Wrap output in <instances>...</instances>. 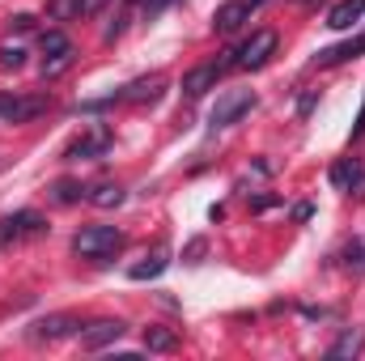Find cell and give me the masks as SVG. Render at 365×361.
<instances>
[{"mask_svg":"<svg viewBox=\"0 0 365 361\" xmlns=\"http://www.w3.org/2000/svg\"><path fill=\"white\" fill-rule=\"evenodd\" d=\"M276 56V30H255L242 47H234L221 64L225 68H264L268 60Z\"/></svg>","mask_w":365,"mask_h":361,"instance_id":"obj_1","label":"cell"},{"mask_svg":"<svg viewBox=\"0 0 365 361\" xmlns=\"http://www.w3.org/2000/svg\"><path fill=\"white\" fill-rule=\"evenodd\" d=\"M119 247H123V230H115V225H90L73 238V251L86 260H110Z\"/></svg>","mask_w":365,"mask_h":361,"instance_id":"obj_2","label":"cell"},{"mask_svg":"<svg viewBox=\"0 0 365 361\" xmlns=\"http://www.w3.org/2000/svg\"><path fill=\"white\" fill-rule=\"evenodd\" d=\"M47 93H30V98H17V93H0V119L4 123H30L47 111Z\"/></svg>","mask_w":365,"mask_h":361,"instance_id":"obj_3","label":"cell"},{"mask_svg":"<svg viewBox=\"0 0 365 361\" xmlns=\"http://www.w3.org/2000/svg\"><path fill=\"white\" fill-rule=\"evenodd\" d=\"M251 106H255V93H251V90H230V93H221V98H217V106H212L208 123H212V128H230V123H238Z\"/></svg>","mask_w":365,"mask_h":361,"instance_id":"obj_4","label":"cell"},{"mask_svg":"<svg viewBox=\"0 0 365 361\" xmlns=\"http://www.w3.org/2000/svg\"><path fill=\"white\" fill-rule=\"evenodd\" d=\"M47 225H43V217L38 213H13V217H0V251L4 247H13V243H21V238H38Z\"/></svg>","mask_w":365,"mask_h":361,"instance_id":"obj_5","label":"cell"},{"mask_svg":"<svg viewBox=\"0 0 365 361\" xmlns=\"http://www.w3.org/2000/svg\"><path fill=\"white\" fill-rule=\"evenodd\" d=\"M259 4H264V0H225V4L212 13V26H217L221 34H234L242 21H251V13H255Z\"/></svg>","mask_w":365,"mask_h":361,"instance_id":"obj_6","label":"cell"},{"mask_svg":"<svg viewBox=\"0 0 365 361\" xmlns=\"http://www.w3.org/2000/svg\"><path fill=\"white\" fill-rule=\"evenodd\" d=\"M106 149H110V128H102V123H98V128H90V132L81 136V141H73V145L64 149V162H81V158H102Z\"/></svg>","mask_w":365,"mask_h":361,"instance_id":"obj_7","label":"cell"},{"mask_svg":"<svg viewBox=\"0 0 365 361\" xmlns=\"http://www.w3.org/2000/svg\"><path fill=\"white\" fill-rule=\"evenodd\" d=\"M123 332H128V327H123L119 319H98V323H90V327H81V349H86V353L110 349Z\"/></svg>","mask_w":365,"mask_h":361,"instance_id":"obj_8","label":"cell"},{"mask_svg":"<svg viewBox=\"0 0 365 361\" xmlns=\"http://www.w3.org/2000/svg\"><path fill=\"white\" fill-rule=\"evenodd\" d=\"M34 340H64V336H81V319L77 315H47V319H38L34 323V332H30Z\"/></svg>","mask_w":365,"mask_h":361,"instance_id":"obj_9","label":"cell"},{"mask_svg":"<svg viewBox=\"0 0 365 361\" xmlns=\"http://www.w3.org/2000/svg\"><path fill=\"white\" fill-rule=\"evenodd\" d=\"M225 64H195L187 77H182V98H204L208 90H217Z\"/></svg>","mask_w":365,"mask_h":361,"instance_id":"obj_10","label":"cell"},{"mask_svg":"<svg viewBox=\"0 0 365 361\" xmlns=\"http://www.w3.org/2000/svg\"><path fill=\"white\" fill-rule=\"evenodd\" d=\"M166 268H170V247H166V243H158L140 264H132V268H128V276H132V280H153V276H162Z\"/></svg>","mask_w":365,"mask_h":361,"instance_id":"obj_11","label":"cell"},{"mask_svg":"<svg viewBox=\"0 0 365 361\" xmlns=\"http://www.w3.org/2000/svg\"><path fill=\"white\" fill-rule=\"evenodd\" d=\"M361 353H365V327H344L340 340L327 349L331 361H353V357H361Z\"/></svg>","mask_w":365,"mask_h":361,"instance_id":"obj_12","label":"cell"},{"mask_svg":"<svg viewBox=\"0 0 365 361\" xmlns=\"http://www.w3.org/2000/svg\"><path fill=\"white\" fill-rule=\"evenodd\" d=\"M365 13V0H340V4H331V13H327V26L331 30H349V26H357Z\"/></svg>","mask_w":365,"mask_h":361,"instance_id":"obj_13","label":"cell"},{"mask_svg":"<svg viewBox=\"0 0 365 361\" xmlns=\"http://www.w3.org/2000/svg\"><path fill=\"white\" fill-rule=\"evenodd\" d=\"M357 56H365V34H361V39H353V43H340V47L319 51V56H314V64L331 68V64H344V60H357Z\"/></svg>","mask_w":365,"mask_h":361,"instance_id":"obj_14","label":"cell"},{"mask_svg":"<svg viewBox=\"0 0 365 361\" xmlns=\"http://www.w3.org/2000/svg\"><path fill=\"white\" fill-rule=\"evenodd\" d=\"M162 90H166V77H158V73H153V77H140V81H132L128 90H119V93H123V102H153Z\"/></svg>","mask_w":365,"mask_h":361,"instance_id":"obj_15","label":"cell"},{"mask_svg":"<svg viewBox=\"0 0 365 361\" xmlns=\"http://www.w3.org/2000/svg\"><path fill=\"white\" fill-rule=\"evenodd\" d=\"M365 175V166L357 158H340L336 166H331V187H340V191H353V183Z\"/></svg>","mask_w":365,"mask_h":361,"instance_id":"obj_16","label":"cell"},{"mask_svg":"<svg viewBox=\"0 0 365 361\" xmlns=\"http://www.w3.org/2000/svg\"><path fill=\"white\" fill-rule=\"evenodd\" d=\"M86 200H90L93 208H119L123 204V187L119 183H93L90 191H86Z\"/></svg>","mask_w":365,"mask_h":361,"instance_id":"obj_17","label":"cell"},{"mask_svg":"<svg viewBox=\"0 0 365 361\" xmlns=\"http://www.w3.org/2000/svg\"><path fill=\"white\" fill-rule=\"evenodd\" d=\"M140 340H145V349H149V353H170V349L179 345V332H175V327H158V323H153V327H145V336H140Z\"/></svg>","mask_w":365,"mask_h":361,"instance_id":"obj_18","label":"cell"},{"mask_svg":"<svg viewBox=\"0 0 365 361\" xmlns=\"http://www.w3.org/2000/svg\"><path fill=\"white\" fill-rule=\"evenodd\" d=\"M47 17H51V21H73V17H86V0H47Z\"/></svg>","mask_w":365,"mask_h":361,"instance_id":"obj_19","label":"cell"},{"mask_svg":"<svg viewBox=\"0 0 365 361\" xmlns=\"http://www.w3.org/2000/svg\"><path fill=\"white\" fill-rule=\"evenodd\" d=\"M81 195H86V187H81L77 179H60V183H51V200H56V204H77Z\"/></svg>","mask_w":365,"mask_h":361,"instance_id":"obj_20","label":"cell"},{"mask_svg":"<svg viewBox=\"0 0 365 361\" xmlns=\"http://www.w3.org/2000/svg\"><path fill=\"white\" fill-rule=\"evenodd\" d=\"M38 47H43V56H60V51H68L73 43L64 39V30H43V39H38Z\"/></svg>","mask_w":365,"mask_h":361,"instance_id":"obj_21","label":"cell"},{"mask_svg":"<svg viewBox=\"0 0 365 361\" xmlns=\"http://www.w3.org/2000/svg\"><path fill=\"white\" fill-rule=\"evenodd\" d=\"M344 268L365 272V243H349V247H344Z\"/></svg>","mask_w":365,"mask_h":361,"instance_id":"obj_22","label":"cell"},{"mask_svg":"<svg viewBox=\"0 0 365 361\" xmlns=\"http://www.w3.org/2000/svg\"><path fill=\"white\" fill-rule=\"evenodd\" d=\"M21 64H26V51L17 43H4L0 47V68H21Z\"/></svg>","mask_w":365,"mask_h":361,"instance_id":"obj_23","label":"cell"},{"mask_svg":"<svg viewBox=\"0 0 365 361\" xmlns=\"http://www.w3.org/2000/svg\"><path fill=\"white\" fill-rule=\"evenodd\" d=\"M68 64H73V47H68V51H60V56H51V60L43 64V77H60Z\"/></svg>","mask_w":365,"mask_h":361,"instance_id":"obj_24","label":"cell"},{"mask_svg":"<svg viewBox=\"0 0 365 361\" xmlns=\"http://www.w3.org/2000/svg\"><path fill=\"white\" fill-rule=\"evenodd\" d=\"M9 26H13V30H21V34H26V30H34V17H30V13H17V17H13V21H9Z\"/></svg>","mask_w":365,"mask_h":361,"instance_id":"obj_25","label":"cell"},{"mask_svg":"<svg viewBox=\"0 0 365 361\" xmlns=\"http://www.w3.org/2000/svg\"><path fill=\"white\" fill-rule=\"evenodd\" d=\"M200 255H204V238H195V243L187 247V255H182V260H187V264H200Z\"/></svg>","mask_w":365,"mask_h":361,"instance_id":"obj_26","label":"cell"},{"mask_svg":"<svg viewBox=\"0 0 365 361\" xmlns=\"http://www.w3.org/2000/svg\"><path fill=\"white\" fill-rule=\"evenodd\" d=\"M140 4H145V17H153V13H162L170 0H140Z\"/></svg>","mask_w":365,"mask_h":361,"instance_id":"obj_27","label":"cell"},{"mask_svg":"<svg viewBox=\"0 0 365 361\" xmlns=\"http://www.w3.org/2000/svg\"><path fill=\"white\" fill-rule=\"evenodd\" d=\"M272 204H276V195H255V200H251L255 213H264V208H272Z\"/></svg>","mask_w":365,"mask_h":361,"instance_id":"obj_28","label":"cell"},{"mask_svg":"<svg viewBox=\"0 0 365 361\" xmlns=\"http://www.w3.org/2000/svg\"><path fill=\"white\" fill-rule=\"evenodd\" d=\"M357 136H365V102H361V111H357V123H353V141Z\"/></svg>","mask_w":365,"mask_h":361,"instance_id":"obj_29","label":"cell"},{"mask_svg":"<svg viewBox=\"0 0 365 361\" xmlns=\"http://www.w3.org/2000/svg\"><path fill=\"white\" fill-rule=\"evenodd\" d=\"M310 213H314L310 204H297V208H293V217H297V221H310Z\"/></svg>","mask_w":365,"mask_h":361,"instance_id":"obj_30","label":"cell"},{"mask_svg":"<svg viewBox=\"0 0 365 361\" xmlns=\"http://www.w3.org/2000/svg\"><path fill=\"white\" fill-rule=\"evenodd\" d=\"M102 4H106V0H86V17H93V13H98Z\"/></svg>","mask_w":365,"mask_h":361,"instance_id":"obj_31","label":"cell"},{"mask_svg":"<svg viewBox=\"0 0 365 361\" xmlns=\"http://www.w3.org/2000/svg\"><path fill=\"white\" fill-rule=\"evenodd\" d=\"M123 4H140V0H123Z\"/></svg>","mask_w":365,"mask_h":361,"instance_id":"obj_32","label":"cell"},{"mask_svg":"<svg viewBox=\"0 0 365 361\" xmlns=\"http://www.w3.org/2000/svg\"><path fill=\"white\" fill-rule=\"evenodd\" d=\"M297 4H314V0H297Z\"/></svg>","mask_w":365,"mask_h":361,"instance_id":"obj_33","label":"cell"}]
</instances>
